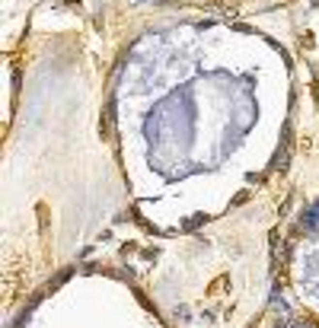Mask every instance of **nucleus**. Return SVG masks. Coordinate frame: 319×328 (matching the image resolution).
<instances>
[{
	"instance_id": "nucleus-1",
	"label": "nucleus",
	"mask_w": 319,
	"mask_h": 328,
	"mask_svg": "<svg viewBox=\"0 0 319 328\" xmlns=\"http://www.w3.org/2000/svg\"><path fill=\"white\" fill-rule=\"evenodd\" d=\"M303 229L306 233H319V201L303 210Z\"/></svg>"
},
{
	"instance_id": "nucleus-2",
	"label": "nucleus",
	"mask_w": 319,
	"mask_h": 328,
	"mask_svg": "<svg viewBox=\"0 0 319 328\" xmlns=\"http://www.w3.org/2000/svg\"><path fill=\"white\" fill-rule=\"evenodd\" d=\"M201 223H205V214H195L191 220H185V226H182V229H195V226H201Z\"/></svg>"
},
{
	"instance_id": "nucleus-3",
	"label": "nucleus",
	"mask_w": 319,
	"mask_h": 328,
	"mask_svg": "<svg viewBox=\"0 0 319 328\" xmlns=\"http://www.w3.org/2000/svg\"><path fill=\"white\" fill-rule=\"evenodd\" d=\"M310 3H313V7H319V0H310Z\"/></svg>"
},
{
	"instance_id": "nucleus-4",
	"label": "nucleus",
	"mask_w": 319,
	"mask_h": 328,
	"mask_svg": "<svg viewBox=\"0 0 319 328\" xmlns=\"http://www.w3.org/2000/svg\"><path fill=\"white\" fill-rule=\"evenodd\" d=\"M137 3H141V0H137Z\"/></svg>"
}]
</instances>
